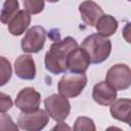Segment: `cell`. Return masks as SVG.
Segmentation results:
<instances>
[{"instance_id":"25","label":"cell","mask_w":131,"mask_h":131,"mask_svg":"<svg viewBox=\"0 0 131 131\" xmlns=\"http://www.w3.org/2000/svg\"><path fill=\"white\" fill-rule=\"evenodd\" d=\"M128 1H130V0H128Z\"/></svg>"},{"instance_id":"24","label":"cell","mask_w":131,"mask_h":131,"mask_svg":"<svg viewBox=\"0 0 131 131\" xmlns=\"http://www.w3.org/2000/svg\"><path fill=\"white\" fill-rule=\"evenodd\" d=\"M46 1H48V2H50V3H55V2H58L59 0H46Z\"/></svg>"},{"instance_id":"17","label":"cell","mask_w":131,"mask_h":131,"mask_svg":"<svg viewBox=\"0 0 131 131\" xmlns=\"http://www.w3.org/2000/svg\"><path fill=\"white\" fill-rule=\"evenodd\" d=\"M12 69L10 61L4 57L0 56V86L5 85L11 78Z\"/></svg>"},{"instance_id":"18","label":"cell","mask_w":131,"mask_h":131,"mask_svg":"<svg viewBox=\"0 0 131 131\" xmlns=\"http://www.w3.org/2000/svg\"><path fill=\"white\" fill-rule=\"evenodd\" d=\"M75 131H95V125L92 119L88 117H78L75 125H74Z\"/></svg>"},{"instance_id":"23","label":"cell","mask_w":131,"mask_h":131,"mask_svg":"<svg viewBox=\"0 0 131 131\" xmlns=\"http://www.w3.org/2000/svg\"><path fill=\"white\" fill-rule=\"evenodd\" d=\"M128 27H129V24H127V26L125 27V29H124V31H123V32H124V33H123V35H124V37H125V39L127 40V42H130V39H129V38L127 37V35L129 34V32L127 31V29H128Z\"/></svg>"},{"instance_id":"15","label":"cell","mask_w":131,"mask_h":131,"mask_svg":"<svg viewBox=\"0 0 131 131\" xmlns=\"http://www.w3.org/2000/svg\"><path fill=\"white\" fill-rule=\"evenodd\" d=\"M95 28L98 35L110 37L116 33L118 29V20L110 14H102L96 21Z\"/></svg>"},{"instance_id":"16","label":"cell","mask_w":131,"mask_h":131,"mask_svg":"<svg viewBox=\"0 0 131 131\" xmlns=\"http://www.w3.org/2000/svg\"><path fill=\"white\" fill-rule=\"evenodd\" d=\"M19 4L17 0H5L2 10L0 12V21L7 25L11 18L17 13Z\"/></svg>"},{"instance_id":"3","label":"cell","mask_w":131,"mask_h":131,"mask_svg":"<svg viewBox=\"0 0 131 131\" xmlns=\"http://www.w3.org/2000/svg\"><path fill=\"white\" fill-rule=\"evenodd\" d=\"M87 84V77L84 73H66L58 82L59 94L67 98H74L81 94Z\"/></svg>"},{"instance_id":"7","label":"cell","mask_w":131,"mask_h":131,"mask_svg":"<svg viewBox=\"0 0 131 131\" xmlns=\"http://www.w3.org/2000/svg\"><path fill=\"white\" fill-rule=\"evenodd\" d=\"M46 40V31L41 26L30 28L21 39V49L28 53H37L44 47Z\"/></svg>"},{"instance_id":"5","label":"cell","mask_w":131,"mask_h":131,"mask_svg":"<svg viewBox=\"0 0 131 131\" xmlns=\"http://www.w3.org/2000/svg\"><path fill=\"white\" fill-rule=\"evenodd\" d=\"M105 82L115 90H126L131 85V70L127 64L117 63L108 69Z\"/></svg>"},{"instance_id":"13","label":"cell","mask_w":131,"mask_h":131,"mask_svg":"<svg viewBox=\"0 0 131 131\" xmlns=\"http://www.w3.org/2000/svg\"><path fill=\"white\" fill-rule=\"evenodd\" d=\"M131 100L129 98H120L111 103L110 112L114 119L130 124L131 122Z\"/></svg>"},{"instance_id":"11","label":"cell","mask_w":131,"mask_h":131,"mask_svg":"<svg viewBox=\"0 0 131 131\" xmlns=\"http://www.w3.org/2000/svg\"><path fill=\"white\" fill-rule=\"evenodd\" d=\"M82 20L89 27H94L98 18L103 14L102 8L92 0H86L79 5Z\"/></svg>"},{"instance_id":"8","label":"cell","mask_w":131,"mask_h":131,"mask_svg":"<svg viewBox=\"0 0 131 131\" xmlns=\"http://www.w3.org/2000/svg\"><path fill=\"white\" fill-rule=\"evenodd\" d=\"M41 101L40 93L32 87H26L21 89L15 98V106L24 113H29L39 108Z\"/></svg>"},{"instance_id":"2","label":"cell","mask_w":131,"mask_h":131,"mask_svg":"<svg viewBox=\"0 0 131 131\" xmlns=\"http://www.w3.org/2000/svg\"><path fill=\"white\" fill-rule=\"evenodd\" d=\"M81 47L88 53L90 63L97 64L103 62L110 56L112 43L106 37L92 34L84 39Z\"/></svg>"},{"instance_id":"21","label":"cell","mask_w":131,"mask_h":131,"mask_svg":"<svg viewBox=\"0 0 131 131\" xmlns=\"http://www.w3.org/2000/svg\"><path fill=\"white\" fill-rule=\"evenodd\" d=\"M12 106V99L9 95L0 92V114L6 113Z\"/></svg>"},{"instance_id":"4","label":"cell","mask_w":131,"mask_h":131,"mask_svg":"<svg viewBox=\"0 0 131 131\" xmlns=\"http://www.w3.org/2000/svg\"><path fill=\"white\" fill-rule=\"evenodd\" d=\"M44 106L48 116L56 122H63L71 112V104L68 98L61 94H51L46 97Z\"/></svg>"},{"instance_id":"19","label":"cell","mask_w":131,"mask_h":131,"mask_svg":"<svg viewBox=\"0 0 131 131\" xmlns=\"http://www.w3.org/2000/svg\"><path fill=\"white\" fill-rule=\"evenodd\" d=\"M25 10L31 14H38L44 9V0H23Z\"/></svg>"},{"instance_id":"9","label":"cell","mask_w":131,"mask_h":131,"mask_svg":"<svg viewBox=\"0 0 131 131\" xmlns=\"http://www.w3.org/2000/svg\"><path fill=\"white\" fill-rule=\"evenodd\" d=\"M90 66L89 55L82 47H76L67 57V69L72 73H85Z\"/></svg>"},{"instance_id":"20","label":"cell","mask_w":131,"mask_h":131,"mask_svg":"<svg viewBox=\"0 0 131 131\" xmlns=\"http://www.w3.org/2000/svg\"><path fill=\"white\" fill-rule=\"evenodd\" d=\"M18 127L14 124L13 120L9 115H6L3 113V115H0V130H12L17 131Z\"/></svg>"},{"instance_id":"22","label":"cell","mask_w":131,"mask_h":131,"mask_svg":"<svg viewBox=\"0 0 131 131\" xmlns=\"http://www.w3.org/2000/svg\"><path fill=\"white\" fill-rule=\"evenodd\" d=\"M66 129H68V130H70L71 128L68 126V125H66L64 123H62V122H59L58 123V125H56L52 130H66Z\"/></svg>"},{"instance_id":"1","label":"cell","mask_w":131,"mask_h":131,"mask_svg":"<svg viewBox=\"0 0 131 131\" xmlns=\"http://www.w3.org/2000/svg\"><path fill=\"white\" fill-rule=\"evenodd\" d=\"M76 47H78V43L72 37H66L51 44L44 58L46 70L54 75L66 73L68 54Z\"/></svg>"},{"instance_id":"6","label":"cell","mask_w":131,"mask_h":131,"mask_svg":"<svg viewBox=\"0 0 131 131\" xmlns=\"http://www.w3.org/2000/svg\"><path fill=\"white\" fill-rule=\"evenodd\" d=\"M48 114L40 108L36 111L24 113L21 112L17 118L18 127L26 131H39L42 130L48 123Z\"/></svg>"},{"instance_id":"14","label":"cell","mask_w":131,"mask_h":131,"mask_svg":"<svg viewBox=\"0 0 131 131\" xmlns=\"http://www.w3.org/2000/svg\"><path fill=\"white\" fill-rule=\"evenodd\" d=\"M31 23V15L27 10H18L17 13L7 24L8 31L13 36H19L28 29Z\"/></svg>"},{"instance_id":"12","label":"cell","mask_w":131,"mask_h":131,"mask_svg":"<svg viewBox=\"0 0 131 131\" xmlns=\"http://www.w3.org/2000/svg\"><path fill=\"white\" fill-rule=\"evenodd\" d=\"M92 98L100 105H110L117 98V90L110 86L105 81L98 82L93 87Z\"/></svg>"},{"instance_id":"10","label":"cell","mask_w":131,"mask_h":131,"mask_svg":"<svg viewBox=\"0 0 131 131\" xmlns=\"http://www.w3.org/2000/svg\"><path fill=\"white\" fill-rule=\"evenodd\" d=\"M15 75L23 80H33L36 77V66L33 57L29 54L19 55L14 61Z\"/></svg>"}]
</instances>
